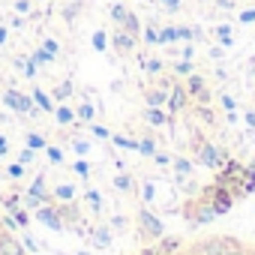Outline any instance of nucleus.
Returning <instances> with one entry per match:
<instances>
[{
  "instance_id": "obj_1",
  "label": "nucleus",
  "mask_w": 255,
  "mask_h": 255,
  "mask_svg": "<svg viewBox=\"0 0 255 255\" xmlns=\"http://www.w3.org/2000/svg\"><path fill=\"white\" fill-rule=\"evenodd\" d=\"M219 213L198 195V198H192V201H186L183 204V219L192 225V228H198V225H207V222H213Z\"/></svg>"
},
{
  "instance_id": "obj_2",
  "label": "nucleus",
  "mask_w": 255,
  "mask_h": 255,
  "mask_svg": "<svg viewBox=\"0 0 255 255\" xmlns=\"http://www.w3.org/2000/svg\"><path fill=\"white\" fill-rule=\"evenodd\" d=\"M3 102H6L12 111H18V114H27V117H36V114L42 111V108H39V105L30 99V96L18 93L15 87H6V90H3Z\"/></svg>"
},
{
  "instance_id": "obj_3",
  "label": "nucleus",
  "mask_w": 255,
  "mask_h": 255,
  "mask_svg": "<svg viewBox=\"0 0 255 255\" xmlns=\"http://www.w3.org/2000/svg\"><path fill=\"white\" fill-rule=\"evenodd\" d=\"M195 159H198L201 165H207V168H222V165H225V159H228V153H225L219 144L204 141V144L195 150Z\"/></svg>"
},
{
  "instance_id": "obj_4",
  "label": "nucleus",
  "mask_w": 255,
  "mask_h": 255,
  "mask_svg": "<svg viewBox=\"0 0 255 255\" xmlns=\"http://www.w3.org/2000/svg\"><path fill=\"white\" fill-rule=\"evenodd\" d=\"M135 219H138V228H141V234H144L147 240H159V237L165 234V225H162V219H156V216H153L147 207H141Z\"/></svg>"
},
{
  "instance_id": "obj_5",
  "label": "nucleus",
  "mask_w": 255,
  "mask_h": 255,
  "mask_svg": "<svg viewBox=\"0 0 255 255\" xmlns=\"http://www.w3.org/2000/svg\"><path fill=\"white\" fill-rule=\"evenodd\" d=\"M36 219H39L42 225L54 228V231H63V228H66V222L60 219V213H57V207H54V204H42V207L36 210Z\"/></svg>"
},
{
  "instance_id": "obj_6",
  "label": "nucleus",
  "mask_w": 255,
  "mask_h": 255,
  "mask_svg": "<svg viewBox=\"0 0 255 255\" xmlns=\"http://www.w3.org/2000/svg\"><path fill=\"white\" fill-rule=\"evenodd\" d=\"M54 207H57V213H60V219H63L66 225H69V222H72V225L81 222V204H78L75 198H72V201H54Z\"/></svg>"
},
{
  "instance_id": "obj_7",
  "label": "nucleus",
  "mask_w": 255,
  "mask_h": 255,
  "mask_svg": "<svg viewBox=\"0 0 255 255\" xmlns=\"http://www.w3.org/2000/svg\"><path fill=\"white\" fill-rule=\"evenodd\" d=\"M189 105V93H186V84L174 81V87L168 90V111H183Z\"/></svg>"
},
{
  "instance_id": "obj_8",
  "label": "nucleus",
  "mask_w": 255,
  "mask_h": 255,
  "mask_svg": "<svg viewBox=\"0 0 255 255\" xmlns=\"http://www.w3.org/2000/svg\"><path fill=\"white\" fill-rule=\"evenodd\" d=\"M0 255H24V246L6 231V234H0Z\"/></svg>"
},
{
  "instance_id": "obj_9",
  "label": "nucleus",
  "mask_w": 255,
  "mask_h": 255,
  "mask_svg": "<svg viewBox=\"0 0 255 255\" xmlns=\"http://www.w3.org/2000/svg\"><path fill=\"white\" fill-rule=\"evenodd\" d=\"M180 246H183L180 237H168V240H165V234H162V237H159V246H153V252H156V255H174Z\"/></svg>"
},
{
  "instance_id": "obj_10",
  "label": "nucleus",
  "mask_w": 255,
  "mask_h": 255,
  "mask_svg": "<svg viewBox=\"0 0 255 255\" xmlns=\"http://www.w3.org/2000/svg\"><path fill=\"white\" fill-rule=\"evenodd\" d=\"M171 72H174L177 78H186V75H192V72H195V60L177 57V60H171Z\"/></svg>"
},
{
  "instance_id": "obj_11",
  "label": "nucleus",
  "mask_w": 255,
  "mask_h": 255,
  "mask_svg": "<svg viewBox=\"0 0 255 255\" xmlns=\"http://www.w3.org/2000/svg\"><path fill=\"white\" fill-rule=\"evenodd\" d=\"M144 102L162 108V102H168V93H165L162 87H147V90H144Z\"/></svg>"
},
{
  "instance_id": "obj_12",
  "label": "nucleus",
  "mask_w": 255,
  "mask_h": 255,
  "mask_svg": "<svg viewBox=\"0 0 255 255\" xmlns=\"http://www.w3.org/2000/svg\"><path fill=\"white\" fill-rule=\"evenodd\" d=\"M144 120H147L150 126H165V123H168V114H165L162 108H156V105H147V111H144Z\"/></svg>"
},
{
  "instance_id": "obj_13",
  "label": "nucleus",
  "mask_w": 255,
  "mask_h": 255,
  "mask_svg": "<svg viewBox=\"0 0 255 255\" xmlns=\"http://www.w3.org/2000/svg\"><path fill=\"white\" fill-rule=\"evenodd\" d=\"M33 102L42 108V111H48V114H54V99L42 90V87H33Z\"/></svg>"
},
{
  "instance_id": "obj_14",
  "label": "nucleus",
  "mask_w": 255,
  "mask_h": 255,
  "mask_svg": "<svg viewBox=\"0 0 255 255\" xmlns=\"http://www.w3.org/2000/svg\"><path fill=\"white\" fill-rule=\"evenodd\" d=\"M51 195H54V201H72L75 198V183H57L51 189Z\"/></svg>"
},
{
  "instance_id": "obj_15",
  "label": "nucleus",
  "mask_w": 255,
  "mask_h": 255,
  "mask_svg": "<svg viewBox=\"0 0 255 255\" xmlns=\"http://www.w3.org/2000/svg\"><path fill=\"white\" fill-rule=\"evenodd\" d=\"M192 114H195L201 123H207V126H216V111H213L210 105H195V108H192Z\"/></svg>"
},
{
  "instance_id": "obj_16",
  "label": "nucleus",
  "mask_w": 255,
  "mask_h": 255,
  "mask_svg": "<svg viewBox=\"0 0 255 255\" xmlns=\"http://www.w3.org/2000/svg\"><path fill=\"white\" fill-rule=\"evenodd\" d=\"M93 243H96L99 249L111 246V225H99V228H93Z\"/></svg>"
},
{
  "instance_id": "obj_17",
  "label": "nucleus",
  "mask_w": 255,
  "mask_h": 255,
  "mask_svg": "<svg viewBox=\"0 0 255 255\" xmlns=\"http://www.w3.org/2000/svg\"><path fill=\"white\" fill-rule=\"evenodd\" d=\"M54 117H57L60 126H72V123H75V111H72L69 105H57V108H54Z\"/></svg>"
},
{
  "instance_id": "obj_18",
  "label": "nucleus",
  "mask_w": 255,
  "mask_h": 255,
  "mask_svg": "<svg viewBox=\"0 0 255 255\" xmlns=\"http://www.w3.org/2000/svg\"><path fill=\"white\" fill-rule=\"evenodd\" d=\"M84 204H87L93 213H99V210H102V195H99V189H84Z\"/></svg>"
},
{
  "instance_id": "obj_19",
  "label": "nucleus",
  "mask_w": 255,
  "mask_h": 255,
  "mask_svg": "<svg viewBox=\"0 0 255 255\" xmlns=\"http://www.w3.org/2000/svg\"><path fill=\"white\" fill-rule=\"evenodd\" d=\"M171 165H174L177 174H192L195 171V162H189L186 156H171Z\"/></svg>"
},
{
  "instance_id": "obj_20",
  "label": "nucleus",
  "mask_w": 255,
  "mask_h": 255,
  "mask_svg": "<svg viewBox=\"0 0 255 255\" xmlns=\"http://www.w3.org/2000/svg\"><path fill=\"white\" fill-rule=\"evenodd\" d=\"M21 204H24V207H27V210H39V207H42V204H45V201H42V198H39V195H33V192H30V189H24V192H21Z\"/></svg>"
},
{
  "instance_id": "obj_21",
  "label": "nucleus",
  "mask_w": 255,
  "mask_h": 255,
  "mask_svg": "<svg viewBox=\"0 0 255 255\" xmlns=\"http://www.w3.org/2000/svg\"><path fill=\"white\" fill-rule=\"evenodd\" d=\"M114 189H117V192H129V189H132V177H129V174H117V177H114Z\"/></svg>"
},
{
  "instance_id": "obj_22",
  "label": "nucleus",
  "mask_w": 255,
  "mask_h": 255,
  "mask_svg": "<svg viewBox=\"0 0 255 255\" xmlns=\"http://www.w3.org/2000/svg\"><path fill=\"white\" fill-rule=\"evenodd\" d=\"M24 141H27V147H33V150H42V147L48 144L39 132H27V135H24Z\"/></svg>"
},
{
  "instance_id": "obj_23",
  "label": "nucleus",
  "mask_w": 255,
  "mask_h": 255,
  "mask_svg": "<svg viewBox=\"0 0 255 255\" xmlns=\"http://www.w3.org/2000/svg\"><path fill=\"white\" fill-rule=\"evenodd\" d=\"M138 153H144V156H153V153H156V141H153L150 135H147V138H141V141H138Z\"/></svg>"
},
{
  "instance_id": "obj_24",
  "label": "nucleus",
  "mask_w": 255,
  "mask_h": 255,
  "mask_svg": "<svg viewBox=\"0 0 255 255\" xmlns=\"http://www.w3.org/2000/svg\"><path fill=\"white\" fill-rule=\"evenodd\" d=\"M45 153H48V162H51V165H60V162H63V150H60V147L45 144Z\"/></svg>"
},
{
  "instance_id": "obj_25",
  "label": "nucleus",
  "mask_w": 255,
  "mask_h": 255,
  "mask_svg": "<svg viewBox=\"0 0 255 255\" xmlns=\"http://www.w3.org/2000/svg\"><path fill=\"white\" fill-rule=\"evenodd\" d=\"M72 90H75V87H72V78H66L63 84H57V90H54V99H66Z\"/></svg>"
},
{
  "instance_id": "obj_26",
  "label": "nucleus",
  "mask_w": 255,
  "mask_h": 255,
  "mask_svg": "<svg viewBox=\"0 0 255 255\" xmlns=\"http://www.w3.org/2000/svg\"><path fill=\"white\" fill-rule=\"evenodd\" d=\"M75 117H78V120H93V117H96V108H93L90 102H84V105L75 111Z\"/></svg>"
},
{
  "instance_id": "obj_27",
  "label": "nucleus",
  "mask_w": 255,
  "mask_h": 255,
  "mask_svg": "<svg viewBox=\"0 0 255 255\" xmlns=\"http://www.w3.org/2000/svg\"><path fill=\"white\" fill-rule=\"evenodd\" d=\"M33 159H36V150H33V147H21V153H18V162H21V165H30Z\"/></svg>"
},
{
  "instance_id": "obj_28",
  "label": "nucleus",
  "mask_w": 255,
  "mask_h": 255,
  "mask_svg": "<svg viewBox=\"0 0 255 255\" xmlns=\"http://www.w3.org/2000/svg\"><path fill=\"white\" fill-rule=\"evenodd\" d=\"M6 174H9L12 180H21V177H24V165H21V162H15V165H9V168H6Z\"/></svg>"
},
{
  "instance_id": "obj_29",
  "label": "nucleus",
  "mask_w": 255,
  "mask_h": 255,
  "mask_svg": "<svg viewBox=\"0 0 255 255\" xmlns=\"http://www.w3.org/2000/svg\"><path fill=\"white\" fill-rule=\"evenodd\" d=\"M141 198H144V201H153V198H156V186H153V183H144Z\"/></svg>"
},
{
  "instance_id": "obj_30",
  "label": "nucleus",
  "mask_w": 255,
  "mask_h": 255,
  "mask_svg": "<svg viewBox=\"0 0 255 255\" xmlns=\"http://www.w3.org/2000/svg\"><path fill=\"white\" fill-rule=\"evenodd\" d=\"M90 132H93V135H96V138H111V132H108V129H105V126H96V123H93V126H90Z\"/></svg>"
},
{
  "instance_id": "obj_31",
  "label": "nucleus",
  "mask_w": 255,
  "mask_h": 255,
  "mask_svg": "<svg viewBox=\"0 0 255 255\" xmlns=\"http://www.w3.org/2000/svg\"><path fill=\"white\" fill-rule=\"evenodd\" d=\"M72 168H75L81 177H87V174H90V165H87V162H81V159H78V162H72Z\"/></svg>"
},
{
  "instance_id": "obj_32",
  "label": "nucleus",
  "mask_w": 255,
  "mask_h": 255,
  "mask_svg": "<svg viewBox=\"0 0 255 255\" xmlns=\"http://www.w3.org/2000/svg\"><path fill=\"white\" fill-rule=\"evenodd\" d=\"M72 150H75V153H87L90 144H87V141H72Z\"/></svg>"
},
{
  "instance_id": "obj_33",
  "label": "nucleus",
  "mask_w": 255,
  "mask_h": 255,
  "mask_svg": "<svg viewBox=\"0 0 255 255\" xmlns=\"http://www.w3.org/2000/svg\"><path fill=\"white\" fill-rule=\"evenodd\" d=\"M111 228H126V216H111Z\"/></svg>"
},
{
  "instance_id": "obj_34",
  "label": "nucleus",
  "mask_w": 255,
  "mask_h": 255,
  "mask_svg": "<svg viewBox=\"0 0 255 255\" xmlns=\"http://www.w3.org/2000/svg\"><path fill=\"white\" fill-rule=\"evenodd\" d=\"M153 159H156L159 165H168V162H171V156H165V153H153Z\"/></svg>"
},
{
  "instance_id": "obj_35",
  "label": "nucleus",
  "mask_w": 255,
  "mask_h": 255,
  "mask_svg": "<svg viewBox=\"0 0 255 255\" xmlns=\"http://www.w3.org/2000/svg\"><path fill=\"white\" fill-rule=\"evenodd\" d=\"M24 246H27V249H30V252H39V246H36V243H33V240H30V237H27V234H24Z\"/></svg>"
},
{
  "instance_id": "obj_36",
  "label": "nucleus",
  "mask_w": 255,
  "mask_h": 255,
  "mask_svg": "<svg viewBox=\"0 0 255 255\" xmlns=\"http://www.w3.org/2000/svg\"><path fill=\"white\" fill-rule=\"evenodd\" d=\"M6 150H9V141H6V138H3V135H0V156H3V153H6Z\"/></svg>"
},
{
  "instance_id": "obj_37",
  "label": "nucleus",
  "mask_w": 255,
  "mask_h": 255,
  "mask_svg": "<svg viewBox=\"0 0 255 255\" xmlns=\"http://www.w3.org/2000/svg\"><path fill=\"white\" fill-rule=\"evenodd\" d=\"M3 225H6L9 231H15V228H18V222H15V219H3Z\"/></svg>"
},
{
  "instance_id": "obj_38",
  "label": "nucleus",
  "mask_w": 255,
  "mask_h": 255,
  "mask_svg": "<svg viewBox=\"0 0 255 255\" xmlns=\"http://www.w3.org/2000/svg\"><path fill=\"white\" fill-rule=\"evenodd\" d=\"M249 168H252V171H255V159H252V165H249Z\"/></svg>"
},
{
  "instance_id": "obj_39",
  "label": "nucleus",
  "mask_w": 255,
  "mask_h": 255,
  "mask_svg": "<svg viewBox=\"0 0 255 255\" xmlns=\"http://www.w3.org/2000/svg\"><path fill=\"white\" fill-rule=\"evenodd\" d=\"M75 255H90V252H75Z\"/></svg>"
},
{
  "instance_id": "obj_40",
  "label": "nucleus",
  "mask_w": 255,
  "mask_h": 255,
  "mask_svg": "<svg viewBox=\"0 0 255 255\" xmlns=\"http://www.w3.org/2000/svg\"><path fill=\"white\" fill-rule=\"evenodd\" d=\"M177 255H192V252H177Z\"/></svg>"
}]
</instances>
